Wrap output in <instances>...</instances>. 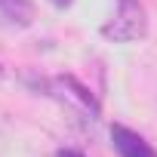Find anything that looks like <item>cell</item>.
<instances>
[{
  "label": "cell",
  "instance_id": "1",
  "mask_svg": "<svg viewBox=\"0 0 157 157\" xmlns=\"http://www.w3.org/2000/svg\"><path fill=\"white\" fill-rule=\"evenodd\" d=\"M148 34V13L142 0H117L114 16L102 25V37L114 43H132Z\"/></svg>",
  "mask_w": 157,
  "mask_h": 157
},
{
  "label": "cell",
  "instance_id": "2",
  "mask_svg": "<svg viewBox=\"0 0 157 157\" xmlns=\"http://www.w3.org/2000/svg\"><path fill=\"white\" fill-rule=\"evenodd\" d=\"M43 90H46V96H56L62 105L86 114L90 120L99 117V102L93 99V93H90L83 83H77L74 77H56V80H49V83L43 80Z\"/></svg>",
  "mask_w": 157,
  "mask_h": 157
},
{
  "label": "cell",
  "instance_id": "3",
  "mask_svg": "<svg viewBox=\"0 0 157 157\" xmlns=\"http://www.w3.org/2000/svg\"><path fill=\"white\" fill-rule=\"evenodd\" d=\"M37 19V10L31 0H0V25L10 31L31 28Z\"/></svg>",
  "mask_w": 157,
  "mask_h": 157
},
{
  "label": "cell",
  "instance_id": "4",
  "mask_svg": "<svg viewBox=\"0 0 157 157\" xmlns=\"http://www.w3.org/2000/svg\"><path fill=\"white\" fill-rule=\"evenodd\" d=\"M111 142H114V148H117V154L120 157H157V151L139 136V132H132V129H126V126H111Z\"/></svg>",
  "mask_w": 157,
  "mask_h": 157
},
{
  "label": "cell",
  "instance_id": "5",
  "mask_svg": "<svg viewBox=\"0 0 157 157\" xmlns=\"http://www.w3.org/2000/svg\"><path fill=\"white\" fill-rule=\"evenodd\" d=\"M49 3H52V6H56V10H68V6H71V3H74V0H49Z\"/></svg>",
  "mask_w": 157,
  "mask_h": 157
},
{
  "label": "cell",
  "instance_id": "6",
  "mask_svg": "<svg viewBox=\"0 0 157 157\" xmlns=\"http://www.w3.org/2000/svg\"><path fill=\"white\" fill-rule=\"evenodd\" d=\"M59 157H83L80 151H71V148H65V151H59Z\"/></svg>",
  "mask_w": 157,
  "mask_h": 157
}]
</instances>
